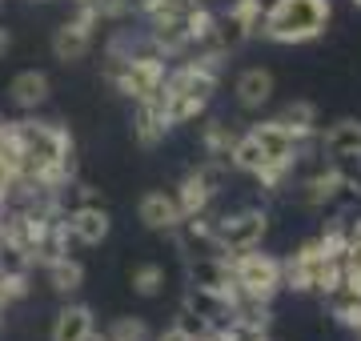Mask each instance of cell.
I'll return each instance as SVG.
<instances>
[{"instance_id": "9c48e42d", "label": "cell", "mask_w": 361, "mask_h": 341, "mask_svg": "<svg viewBox=\"0 0 361 341\" xmlns=\"http://www.w3.org/2000/svg\"><path fill=\"white\" fill-rule=\"evenodd\" d=\"M341 197H345V185H341L337 165H329V169L305 177L301 189H297V201H301L305 209H325V205H334V201H341Z\"/></svg>"}, {"instance_id": "d6986e66", "label": "cell", "mask_w": 361, "mask_h": 341, "mask_svg": "<svg viewBox=\"0 0 361 341\" xmlns=\"http://www.w3.org/2000/svg\"><path fill=\"white\" fill-rule=\"evenodd\" d=\"M225 161H229V169H237V173H253L265 165V153H261V144H257V137H253V129L249 132H241L237 141L229 144V153H225Z\"/></svg>"}, {"instance_id": "44dd1931", "label": "cell", "mask_w": 361, "mask_h": 341, "mask_svg": "<svg viewBox=\"0 0 361 341\" xmlns=\"http://www.w3.org/2000/svg\"><path fill=\"white\" fill-rule=\"evenodd\" d=\"M129 285H133L137 297H157V293L165 289V269L153 265V261H145V265H137V269L129 273Z\"/></svg>"}, {"instance_id": "8fae6325", "label": "cell", "mask_w": 361, "mask_h": 341, "mask_svg": "<svg viewBox=\"0 0 361 341\" xmlns=\"http://www.w3.org/2000/svg\"><path fill=\"white\" fill-rule=\"evenodd\" d=\"M65 225H68V233H73V241H80V245H101L104 237H109V229H113V221H109V213L101 205H77L65 217Z\"/></svg>"}, {"instance_id": "1f68e13d", "label": "cell", "mask_w": 361, "mask_h": 341, "mask_svg": "<svg viewBox=\"0 0 361 341\" xmlns=\"http://www.w3.org/2000/svg\"><path fill=\"white\" fill-rule=\"evenodd\" d=\"M80 341H109V333H97V329H89V333H85Z\"/></svg>"}, {"instance_id": "2e32d148", "label": "cell", "mask_w": 361, "mask_h": 341, "mask_svg": "<svg viewBox=\"0 0 361 341\" xmlns=\"http://www.w3.org/2000/svg\"><path fill=\"white\" fill-rule=\"evenodd\" d=\"M8 97H13L16 108H37L49 101V77L37 73V68H25V73H16L13 85H8Z\"/></svg>"}, {"instance_id": "836d02e7", "label": "cell", "mask_w": 361, "mask_h": 341, "mask_svg": "<svg viewBox=\"0 0 361 341\" xmlns=\"http://www.w3.org/2000/svg\"><path fill=\"white\" fill-rule=\"evenodd\" d=\"M241 341H269L265 333H249V337H241Z\"/></svg>"}, {"instance_id": "5bb4252c", "label": "cell", "mask_w": 361, "mask_h": 341, "mask_svg": "<svg viewBox=\"0 0 361 341\" xmlns=\"http://www.w3.org/2000/svg\"><path fill=\"white\" fill-rule=\"evenodd\" d=\"M233 92H237V105H241V108L269 105V97H273V73H265V68H245V73L237 77V85H233Z\"/></svg>"}, {"instance_id": "e0dca14e", "label": "cell", "mask_w": 361, "mask_h": 341, "mask_svg": "<svg viewBox=\"0 0 361 341\" xmlns=\"http://www.w3.org/2000/svg\"><path fill=\"white\" fill-rule=\"evenodd\" d=\"M277 120L293 132L297 144H305V141L317 137V105H313V101H289V105L277 113Z\"/></svg>"}, {"instance_id": "e575fe53", "label": "cell", "mask_w": 361, "mask_h": 341, "mask_svg": "<svg viewBox=\"0 0 361 341\" xmlns=\"http://www.w3.org/2000/svg\"><path fill=\"white\" fill-rule=\"evenodd\" d=\"M349 4H353V8H361V0H349Z\"/></svg>"}, {"instance_id": "f546056e", "label": "cell", "mask_w": 361, "mask_h": 341, "mask_svg": "<svg viewBox=\"0 0 361 341\" xmlns=\"http://www.w3.org/2000/svg\"><path fill=\"white\" fill-rule=\"evenodd\" d=\"M341 265H349V269H361V241L345 249V257H341Z\"/></svg>"}, {"instance_id": "7402d4cb", "label": "cell", "mask_w": 361, "mask_h": 341, "mask_svg": "<svg viewBox=\"0 0 361 341\" xmlns=\"http://www.w3.org/2000/svg\"><path fill=\"white\" fill-rule=\"evenodd\" d=\"M329 314H334L345 329L361 333V297H353V293H345V289H337L334 297H329Z\"/></svg>"}, {"instance_id": "52a82bcc", "label": "cell", "mask_w": 361, "mask_h": 341, "mask_svg": "<svg viewBox=\"0 0 361 341\" xmlns=\"http://www.w3.org/2000/svg\"><path fill=\"white\" fill-rule=\"evenodd\" d=\"M253 137H257L265 161H273V165H297V157H301V144L293 141V132L285 129L277 117L253 125Z\"/></svg>"}, {"instance_id": "d6a6232c", "label": "cell", "mask_w": 361, "mask_h": 341, "mask_svg": "<svg viewBox=\"0 0 361 341\" xmlns=\"http://www.w3.org/2000/svg\"><path fill=\"white\" fill-rule=\"evenodd\" d=\"M4 49H8V32H4V28H0V53H4Z\"/></svg>"}, {"instance_id": "d590c367", "label": "cell", "mask_w": 361, "mask_h": 341, "mask_svg": "<svg viewBox=\"0 0 361 341\" xmlns=\"http://www.w3.org/2000/svg\"><path fill=\"white\" fill-rule=\"evenodd\" d=\"M77 4H92V0H77Z\"/></svg>"}, {"instance_id": "30bf717a", "label": "cell", "mask_w": 361, "mask_h": 341, "mask_svg": "<svg viewBox=\"0 0 361 341\" xmlns=\"http://www.w3.org/2000/svg\"><path fill=\"white\" fill-rule=\"evenodd\" d=\"M233 302L237 297H225V293H213V289L201 285H185V309H193L197 317H205L209 326H229L233 321Z\"/></svg>"}, {"instance_id": "6da1fadb", "label": "cell", "mask_w": 361, "mask_h": 341, "mask_svg": "<svg viewBox=\"0 0 361 341\" xmlns=\"http://www.w3.org/2000/svg\"><path fill=\"white\" fill-rule=\"evenodd\" d=\"M329 16H334L329 0H273L257 32L269 44H310L325 32Z\"/></svg>"}, {"instance_id": "3957f363", "label": "cell", "mask_w": 361, "mask_h": 341, "mask_svg": "<svg viewBox=\"0 0 361 341\" xmlns=\"http://www.w3.org/2000/svg\"><path fill=\"white\" fill-rule=\"evenodd\" d=\"M80 13L73 16V20H65V25L52 32V56L56 61H65V65H73V61H80V56L92 49V28L101 25V13H97V4H77Z\"/></svg>"}, {"instance_id": "4316f807", "label": "cell", "mask_w": 361, "mask_h": 341, "mask_svg": "<svg viewBox=\"0 0 361 341\" xmlns=\"http://www.w3.org/2000/svg\"><path fill=\"white\" fill-rule=\"evenodd\" d=\"M229 16L245 28L249 37H253V32H257V25H261V16H265V4H261V0H233Z\"/></svg>"}, {"instance_id": "484cf974", "label": "cell", "mask_w": 361, "mask_h": 341, "mask_svg": "<svg viewBox=\"0 0 361 341\" xmlns=\"http://www.w3.org/2000/svg\"><path fill=\"white\" fill-rule=\"evenodd\" d=\"M233 141H237V137H233V129L225 120H205V153L209 157H225Z\"/></svg>"}, {"instance_id": "8992f818", "label": "cell", "mask_w": 361, "mask_h": 341, "mask_svg": "<svg viewBox=\"0 0 361 341\" xmlns=\"http://www.w3.org/2000/svg\"><path fill=\"white\" fill-rule=\"evenodd\" d=\"M322 265H325V257H322V249H317V241H305L289 261H281V289L310 293L317 273H322Z\"/></svg>"}, {"instance_id": "4dcf8cb0", "label": "cell", "mask_w": 361, "mask_h": 341, "mask_svg": "<svg viewBox=\"0 0 361 341\" xmlns=\"http://www.w3.org/2000/svg\"><path fill=\"white\" fill-rule=\"evenodd\" d=\"M157 341H189V337H180L177 329L169 326V329H165V333H157Z\"/></svg>"}, {"instance_id": "ba28073f", "label": "cell", "mask_w": 361, "mask_h": 341, "mask_svg": "<svg viewBox=\"0 0 361 341\" xmlns=\"http://www.w3.org/2000/svg\"><path fill=\"white\" fill-rule=\"evenodd\" d=\"M137 217H141L145 229H157V233H173L185 217H180V205L173 193H165V189H153V193H145L141 201H137Z\"/></svg>"}, {"instance_id": "ac0fdd59", "label": "cell", "mask_w": 361, "mask_h": 341, "mask_svg": "<svg viewBox=\"0 0 361 341\" xmlns=\"http://www.w3.org/2000/svg\"><path fill=\"white\" fill-rule=\"evenodd\" d=\"M89 329H92V309L89 305H65V309L56 314V321H52L49 341H80Z\"/></svg>"}, {"instance_id": "7c38bea8", "label": "cell", "mask_w": 361, "mask_h": 341, "mask_svg": "<svg viewBox=\"0 0 361 341\" xmlns=\"http://www.w3.org/2000/svg\"><path fill=\"white\" fill-rule=\"evenodd\" d=\"M322 153L329 161L361 157V120L345 117V120H337V125H329V129L322 132Z\"/></svg>"}, {"instance_id": "7a4b0ae2", "label": "cell", "mask_w": 361, "mask_h": 341, "mask_svg": "<svg viewBox=\"0 0 361 341\" xmlns=\"http://www.w3.org/2000/svg\"><path fill=\"white\" fill-rule=\"evenodd\" d=\"M229 269H233V285H237L241 297L273 302L281 293V261L273 253H257V245L229 253Z\"/></svg>"}, {"instance_id": "d4e9b609", "label": "cell", "mask_w": 361, "mask_h": 341, "mask_svg": "<svg viewBox=\"0 0 361 341\" xmlns=\"http://www.w3.org/2000/svg\"><path fill=\"white\" fill-rule=\"evenodd\" d=\"M317 249H322V257L325 261H341L345 257V249H349V233H345V225L337 221V225H329L322 237H317Z\"/></svg>"}, {"instance_id": "ffe728a7", "label": "cell", "mask_w": 361, "mask_h": 341, "mask_svg": "<svg viewBox=\"0 0 361 341\" xmlns=\"http://www.w3.org/2000/svg\"><path fill=\"white\" fill-rule=\"evenodd\" d=\"M44 273H49V285L56 289V293H77V289L85 285V265H80L77 257H68V253L44 265Z\"/></svg>"}, {"instance_id": "8d00e7d4", "label": "cell", "mask_w": 361, "mask_h": 341, "mask_svg": "<svg viewBox=\"0 0 361 341\" xmlns=\"http://www.w3.org/2000/svg\"><path fill=\"white\" fill-rule=\"evenodd\" d=\"M40 4H44V0H40Z\"/></svg>"}, {"instance_id": "5b68a950", "label": "cell", "mask_w": 361, "mask_h": 341, "mask_svg": "<svg viewBox=\"0 0 361 341\" xmlns=\"http://www.w3.org/2000/svg\"><path fill=\"white\" fill-rule=\"evenodd\" d=\"M185 277H189V285L213 289V293H225V297H241L237 285H233L229 253H189L185 257Z\"/></svg>"}, {"instance_id": "f1b7e54d", "label": "cell", "mask_w": 361, "mask_h": 341, "mask_svg": "<svg viewBox=\"0 0 361 341\" xmlns=\"http://www.w3.org/2000/svg\"><path fill=\"white\" fill-rule=\"evenodd\" d=\"M341 277H345V265L341 261H325L322 273H317V281H313V289L325 293V297H334L337 289H341Z\"/></svg>"}, {"instance_id": "277c9868", "label": "cell", "mask_w": 361, "mask_h": 341, "mask_svg": "<svg viewBox=\"0 0 361 341\" xmlns=\"http://www.w3.org/2000/svg\"><path fill=\"white\" fill-rule=\"evenodd\" d=\"M265 229H269V213L265 209H241V213H233V217L213 221V233H217L221 253L253 249V245H261Z\"/></svg>"}, {"instance_id": "9a60e30c", "label": "cell", "mask_w": 361, "mask_h": 341, "mask_svg": "<svg viewBox=\"0 0 361 341\" xmlns=\"http://www.w3.org/2000/svg\"><path fill=\"white\" fill-rule=\"evenodd\" d=\"M173 197H177V205H180V217H201V213H209V205H213L217 193H213V189L197 177V169H193V173H185V177H180V185H177V193H173Z\"/></svg>"}, {"instance_id": "4fadbf2b", "label": "cell", "mask_w": 361, "mask_h": 341, "mask_svg": "<svg viewBox=\"0 0 361 341\" xmlns=\"http://www.w3.org/2000/svg\"><path fill=\"white\" fill-rule=\"evenodd\" d=\"M165 132H169V120H165V113H161V101H157V97H149V101H137L133 137H137L145 149H153V144L165 141Z\"/></svg>"}, {"instance_id": "cb8c5ba5", "label": "cell", "mask_w": 361, "mask_h": 341, "mask_svg": "<svg viewBox=\"0 0 361 341\" xmlns=\"http://www.w3.org/2000/svg\"><path fill=\"white\" fill-rule=\"evenodd\" d=\"M197 0H149L141 13L149 16V25H157V20H185V13L193 8Z\"/></svg>"}, {"instance_id": "83f0119b", "label": "cell", "mask_w": 361, "mask_h": 341, "mask_svg": "<svg viewBox=\"0 0 361 341\" xmlns=\"http://www.w3.org/2000/svg\"><path fill=\"white\" fill-rule=\"evenodd\" d=\"M109 341H153V333L141 317H116L109 326Z\"/></svg>"}, {"instance_id": "603a6c76", "label": "cell", "mask_w": 361, "mask_h": 341, "mask_svg": "<svg viewBox=\"0 0 361 341\" xmlns=\"http://www.w3.org/2000/svg\"><path fill=\"white\" fill-rule=\"evenodd\" d=\"M173 329H177L180 337H189V341H209L217 326H209L205 317H197L193 309H185V305H180L177 317H173Z\"/></svg>"}]
</instances>
